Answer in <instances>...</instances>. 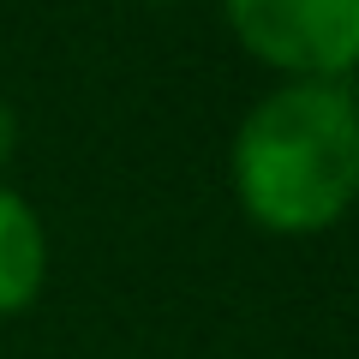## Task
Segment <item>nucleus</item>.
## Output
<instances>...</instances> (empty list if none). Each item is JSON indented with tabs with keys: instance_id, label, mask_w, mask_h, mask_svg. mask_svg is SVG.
<instances>
[{
	"instance_id": "f257e3e1",
	"label": "nucleus",
	"mask_w": 359,
	"mask_h": 359,
	"mask_svg": "<svg viewBox=\"0 0 359 359\" xmlns=\"http://www.w3.org/2000/svg\"><path fill=\"white\" fill-rule=\"evenodd\" d=\"M240 210L264 233L306 240L359 204V96L353 84L287 78L252 102L228 150Z\"/></svg>"
},
{
	"instance_id": "f03ea898",
	"label": "nucleus",
	"mask_w": 359,
	"mask_h": 359,
	"mask_svg": "<svg viewBox=\"0 0 359 359\" xmlns=\"http://www.w3.org/2000/svg\"><path fill=\"white\" fill-rule=\"evenodd\" d=\"M233 42L269 72L347 84L359 72V0H222Z\"/></svg>"
},
{
	"instance_id": "7ed1b4c3",
	"label": "nucleus",
	"mask_w": 359,
	"mask_h": 359,
	"mask_svg": "<svg viewBox=\"0 0 359 359\" xmlns=\"http://www.w3.org/2000/svg\"><path fill=\"white\" fill-rule=\"evenodd\" d=\"M42 282H48V228L30 198L0 186V318L30 311Z\"/></svg>"
},
{
	"instance_id": "20e7f679",
	"label": "nucleus",
	"mask_w": 359,
	"mask_h": 359,
	"mask_svg": "<svg viewBox=\"0 0 359 359\" xmlns=\"http://www.w3.org/2000/svg\"><path fill=\"white\" fill-rule=\"evenodd\" d=\"M13 150H18V114H13V102L0 96V168L13 162Z\"/></svg>"
}]
</instances>
